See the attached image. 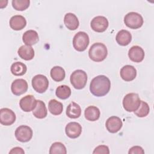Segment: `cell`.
I'll use <instances>...</instances> for the list:
<instances>
[{
	"label": "cell",
	"instance_id": "obj_1",
	"mask_svg": "<svg viewBox=\"0 0 154 154\" xmlns=\"http://www.w3.org/2000/svg\"><path fill=\"white\" fill-rule=\"evenodd\" d=\"M111 82L105 75H99L94 77L90 84V92L96 97L106 95L110 90Z\"/></svg>",
	"mask_w": 154,
	"mask_h": 154
},
{
	"label": "cell",
	"instance_id": "obj_2",
	"mask_svg": "<svg viewBox=\"0 0 154 154\" xmlns=\"http://www.w3.org/2000/svg\"><path fill=\"white\" fill-rule=\"evenodd\" d=\"M108 54L106 46L102 43H95L90 47L88 51L90 58L95 62H100L104 60Z\"/></svg>",
	"mask_w": 154,
	"mask_h": 154
},
{
	"label": "cell",
	"instance_id": "obj_3",
	"mask_svg": "<svg viewBox=\"0 0 154 154\" xmlns=\"http://www.w3.org/2000/svg\"><path fill=\"white\" fill-rule=\"evenodd\" d=\"M141 100L138 94L130 93L127 94L123 99V106L128 112L135 111L140 106Z\"/></svg>",
	"mask_w": 154,
	"mask_h": 154
},
{
	"label": "cell",
	"instance_id": "obj_4",
	"mask_svg": "<svg viewBox=\"0 0 154 154\" xmlns=\"http://www.w3.org/2000/svg\"><path fill=\"white\" fill-rule=\"evenodd\" d=\"M70 81L73 87L81 90L84 88L87 81V75L85 71L82 70H76L70 75Z\"/></svg>",
	"mask_w": 154,
	"mask_h": 154
},
{
	"label": "cell",
	"instance_id": "obj_5",
	"mask_svg": "<svg viewBox=\"0 0 154 154\" xmlns=\"http://www.w3.org/2000/svg\"><path fill=\"white\" fill-rule=\"evenodd\" d=\"M90 42L88 35L83 31L77 32L73 38V46L75 50L79 52L84 51Z\"/></svg>",
	"mask_w": 154,
	"mask_h": 154
},
{
	"label": "cell",
	"instance_id": "obj_6",
	"mask_svg": "<svg viewBox=\"0 0 154 154\" xmlns=\"http://www.w3.org/2000/svg\"><path fill=\"white\" fill-rule=\"evenodd\" d=\"M125 25L131 29H138L142 26L144 20L141 14L137 12H129L124 17Z\"/></svg>",
	"mask_w": 154,
	"mask_h": 154
},
{
	"label": "cell",
	"instance_id": "obj_7",
	"mask_svg": "<svg viewBox=\"0 0 154 154\" xmlns=\"http://www.w3.org/2000/svg\"><path fill=\"white\" fill-rule=\"evenodd\" d=\"M32 86L34 90L38 93H43L49 87V81L43 75H37L32 79Z\"/></svg>",
	"mask_w": 154,
	"mask_h": 154
},
{
	"label": "cell",
	"instance_id": "obj_8",
	"mask_svg": "<svg viewBox=\"0 0 154 154\" xmlns=\"http://www.w3.org/2000/svg\"><path fill=\"white\" fill-rule=\"evenodd\" d=\"M32 129L26 125H21L17 127L14 134L16 138L22 143L29 141L32 138Z\"/></svg>",
	"mask_w": 154,
	"mask_h": 154
},
{
	"label": "cell",
	"instance_id": "obj_9",
	"mask_svg": "<svg viewBox=\"0 0 154 154\" xmlns=\"http://www.w3.org/2000/svg\"><path fill=\"white\" fill-rule=\"evenodd\" d=\"M108 19L102 16L94 17L91 21L90 26L91 29L97 32H104L108 27Z\"/></svg>",
	"mask_w": 154,
	"mask_h": 154
},
{
	"label": "cell",
	"instance_id": "obj_10",
	"mask_svg": "<svg viewBox=\"0 0 154 154\" xmlns=\"http://www.w3.org/2000/svg\"><path fill=\"white\" fill-rule=\"evenodd\" d=\"M16 114L10 109L7 108L0 109V123L2 125L10 126L13 124L16 120Z\"/></svg>",
	"mask_w": 154,
	"mask_h": 154
},
{
	"label": "cell",
	"instance_id": "obj_11",
	"mask_svg": "<svg viewBox=\"0 0 154 154\" xmlns=\"http://www.w3.org/2000/svg\"><path fill=\"white\" fill-rule=\"evenodd\" d=\"M37 100L32 95H26L23 97L19 102L20 108L25 112H30L35 108Z\"/></svg>",
	"mask_w": 154,
	"mask_h": 154
},
{
	"label": "cell",
	"instance_id": "obj_12",
	"mask_svg": "<svg viewBox=\"0 0 154 154\" xmlns=\"http://www.w3.org/2000/svg\"><path fill=\"white\" fill-rule=\"evenodd\" d=\"M28 87V83L25 80L23 79H17L12 82L11 90L13 94L16 96H20L27 91Z\"/></svg>",
	"mask_w": 154,
	"mask_h": 154
},
{
	"label": "cell",
	"instance_id": "obj_13",
	"mask_svg": "<svg viewBox=\"0 0 154 154\" xmlns=\"http://www.w3.org/2000/svg\"><path fill=\"white\" fill-rule=\"evenodd\" d=\"M123 125L122 120L117 116H111L109 117L106 122L105 126L106 129L110 133H116L119 131Z\"/></svg>",
	"mask_w": 154,
	"mask_h": 154
},
{
	"label": "cell",
	"instance_id": "obj_14",
	"mask_svg": "<svg viewBox=\"0 0 154 154\" xmlns=\"http://www.w3.org/2000/svg\"><path fill=\"white\" fill-rule=\"evenodd\" d=\"M65 132L68 137L76 138L80 136L82 132V126L77 122H70L66 126Z\"/></svg>",
	"mask_w": 154,
	"mask_h": 154
},
{
	"label": "cell",
	"instance_id": "obj_15",
	"mask_svg": "<svg viewBox=\"0 0 154 154\" xmlns=\"http://www.w3.org/2000/svg\"><path fill=\"white\" fill-rule=\"evenodd\" d=\"M128 56L132 61L140 63L141 62L144 58V51L138 46H133L128 51Z\"/></svg>",
	"mask_w": 154,
	"mask_h": 154
},
{
	"label": "cell",
	"instance_id": "obj_16",
	"mask_svg": "<svg viewBox=\"0 0 154 154\" xmlns=\"http://www.w3.org/2000/svg\"><path fill=\"white\" fill-rule=\"evenodd\" d=\"M120 76L125 81H131L137 76V70L131 65H125L120 70Z\"/></svg>",
	"mask_w": 154,
	"mask_h": 154
},
{
	"label": "cell",
	"instance_id": "obj_17",
	"mask_svg": "<svg viewBox=\"0 0 154 154\" xmlns=\"http://www.w3.org/2000/svg\"><path fill=\"white\" fill-rule=\"evenodd\" d=\"M9 24L13 29L19 31L25 27L26 20L25 18L21 15H14L10 18Z\"/></svg>",
	"mask_w": 154,
	"mask_h": 154
},
{
	"label": "cell",
	"instance_id": "obj_18",
	"mask_svg": "<svg viewBox=\"0 0 154 154\" xmlns=\"http://www.w3.org/2000/svg\"><path fill=\"white\" fill-rule=\"evenodd\" d=\"M64 22L66 26L69 30L76 29L79 25L78 17L75 14L72 13H67L64 17Z\"/></svg>",
	"mask_w": 154,
	"mask_h": 154
},
{
	"label": "cell",
	"instance_id": "obj_19",
	"mask_svg": "<svg viewBox=\"0 0 154 154\" xmlns=\"http://www.w3.org/2000/svg\"><path fill=\"white\" fill-rule=\"evenodd\" d=\"M22 40L26 45H34L39 40L38 33L34 30H28L25 31L23 34Z\"/></svg>",
	"mask_w": 154,
	"mask_h": 154
},
{
	"label": "cell",
	"instance_id": "obj_20",
	"mask_svg": "<svg viewBox=\"0 0 154 154\" xmlns=\"http://www.w3.org/2000/svg\"><path fill=\"white\" fill-rule=\"evenodd\" d=\"M117 43L120 46H127L132 40V35L127 30L122 29L119 31L116 37Z\"/></svg>",
	"mask_w": 154,
	"mask_h": 154
},
{
	"label": "cell",
	"instance_id": "obj_21",
	"mask_svg": "<svg viewBox=\"0 0 154 154\" xmlns=\"http://www.w3.org/2000/svg\"><path fill=\"white\" fill-rule=\"evenodd\" d=\"M19 57L24 60H31L34 57V49L28 45H22L21 46L17 51Z\"/></svg>",
	"mask_w": 154,
	"mask_h": 154
},
{
	"label": "cell",
	"instance_id": "obj_22",
	"mask_svg": "<svg viewBox=\"0 0 154 154\" xmlns=\"http://www.w3.org/2000/svg\"><path fill=\"white\" fill-rule=\"evenodd\" d=\"M100 115L99 109L95 106H89L84 111L85 119L88 121L94 122L97 120Z\"/></svg>",
	"mask_w": 154,
	"mask_h": 154
},
{
	"label": "cell",
	"instance_id": "obj_23",
	"mask_svg": "<svg viewBox=\"0 0 154 154\" xmlns=\"http://www.w3.org/2000/svg\"><path fill=\"white\" fill-rule=\"evenodd\" d=\"M33 115L37 119H44L47 116L48 111L45 102L40 100H37L35 108L32 111Z\"/></svg>",
	"mask_w": 154,
	"mask_h": 154
},
{
	"label": "cell",
	"instance_id": "obj_24",
	"mask_svg": "<svg viewBox=\"0 0 154 154\" xmlns=\"http://www.w3.org/2000/svg\"><path fill=\"white\" fill-rule=\"evenodd\" d=\"M66 113L70 119H77L81 116V109L78 104L72 102L67 106Z\"/></svg>",
	"mask_w": 154,
	"mask_h": 154
},
{
	"label": "cell",
	"instance_id": "obj_25",
	"mask_svg": "<svg viewBox=\"0 0 154 154\" xmlns=\"http://www.w3.org/2000/svg\"><path fill=\"white\" fill-rule=\"evenodd\" d=\"M50 75L54 81L60 82L64 79L66 73L63 67L60 66H54L51 69Z\"/></svg>",
	"mask_w": 154,
	"mask_h": 154
},
{
	"label": "cell",
	"instance_id": "obj_26",
	"mask_svg": "<svg viewBox=\"0 0 154 154\" xmlns=\"http://www.w3.org/2000/svg\"><path fill=\"white\" fill-rule=\"evenodd\" d=\"M48 109L52 114L58 116L62 113L63 105L60 102H58L55 99H51L48 103Z\"/></svg>",
	"mask_w": 154,
	"mask_h": 154
},
{
	"label": "cell",
	"instance_id": "obj_27",
	"mask_svg": "<svg viewBox=\"0 0 154 154\" xmlns=\"http://www.w3.org/2000/svg\"><path fill=\"white\" fill-rule=\"evenodd\" d=\"M10 70L11 73L15 76H22L26 72L27 67L22 62H15L11 64Z\"/></svg>",
	"mask_w": 154,
	"mask_h": 154
},
{
	"label": "cell",
	"instance_id": "obj_28",
	"mask_svg": "<svg viewBox=\"0 0 154 154\" xmlns=\"http://www.w3.org/2000/svg\"><path fill=\"white\" fill-rule=\"evenodd\" d=\"M56 96L61 99H66L71 94V89L66 85L58 86L55 91Z\"/></svg>",
	"mask_w": 154,
	"mask_h": 154
},
{
	"label": "cell",
	"instance_id": "obj_29",
	"mask_svg": "<svg viewBox=\"0 0 154 154\" xmlns=\"http://www.w3.org/2000/svg\"><path fill=\"white\" fill-rule=\"evenodd\" d=\"M150 111V108L147 103L144 101H141L139 108L135 111V114L138 117H144L147 116Z\"/></svg>",
	"mask_w": 154,
	"mask_h": 154
},
{
	"label": "cell",
	"instance_id": "obj_30",
	"mask_svg": "<svg viewBox=\"0 0 154 154\" xmlns=\"http://www.w3.org/2000/svg\"><path fill=\"white\" fill-rule=\"evenodd\" d=\"M67 153L66 148L65 146L60 142L54 143L49 149L50 154H57V153H63L66 154Z\"/></svg>",
	"mask_w": 154,
	"mask_h": 154
},
{
	"label": "cell",
	"instance_id": "obj_31",
	"mask_svg": "<svg viewBox=\"0 0 154 154\" xmlns=\"http://www.w3.org/2000/svg\"><path fill=\"white\" fill-rule=\"evenodd\" d=\"M29 0H13L12 6L17 11H23L29 6Z\"/></svg>",
	"mask_w": 154,
	"mask_h": 154
},
{
	"label": "cell",
	"instance_id": "obj_32",
	"mask_svg": "<svg viewBox=\"0 0 154 154\" xmlns=\"http://www.w3.org/2000/svg\"><path fill=\"white\" fill-rule=\"evenodd\" d=\"M93 153L109 154V148L108 146H106L105 145H100L94 149V151L93 152Z\"/></svg>",
	"mask_w": 154,
	"mask_h": 154
},
{
	"label": "cell",
	"instance_id": "obj_33",
	"mask_svg": "<svg viewBox=\"0 0 154 154\" xmlns=\"http://www.w3.org/2000/svg\"><path fill=\"white\" fill-rule=\"evenodd\" d=\"M128 153L129 154H134V153L143 154V153H144V151L141 147L138 146H135L132 147L129 149Z\"/></svg>",
	"mask_w": 154,
	"mask_h": 154
},
{
	"label": "cell",
	"instance_id": "obj_34",
	"mask_svg": "<svg viewBox=\"0 0 154 154\" xmlns=\"http://www.w3.org/2000/svg\"><path fill=\"white\" fill-rule=\"evenodd\" d=\"M9 153H25L24 150H23L22 148L19 147H16L13 148L10 152Z\"/></svg>",
	"mask_w": 154,
	"mask_h": 154
}]
</instances>
